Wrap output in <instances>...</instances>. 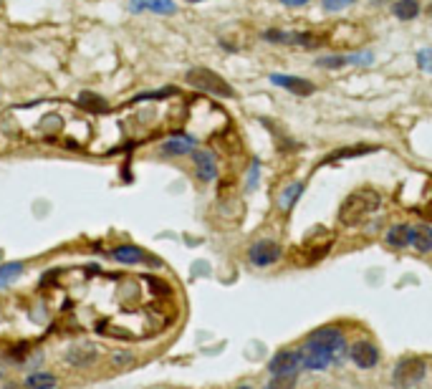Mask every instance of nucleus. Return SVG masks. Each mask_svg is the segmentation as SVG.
<instances>
[{"mask_svg": "<svg viewBox=\"0 0 432 389\" xmlns=\"http://www.w3.org/2000/svg\"><path fill=\"white\" fill-rule=\"evenodd\" d=\"M349 354H351V361H354L359 369H372V367H376V361H379V349H376L372 341H356Z\"/></svg>", "mask_w": 432, "mask_h": 389, "instance_id": "obj_7", "label": "nucleus"}, {"mask_svg": "<svg viewBox=\"0 0 432 389\" xmlns=\"http://www.w3.org/2000/svg\"><path fill=\"white\" fill-rule=\"evenodd\" d=\"M344 349V336L339 329H319L314 336H308L306 344L299 349L301 367L304 369H324L331 364Z\"/></svg>", "mask_w": 432, "mask_h": 389, "instance_id": "obj_1", "label": "nucleus"}, {"mask_svg": "<svg viewBox=\"0 0 432 389\" xmlns=\"http://www.w3.org/2000/svg\"><path fill=\"white\" fill-rule=\"evenodd\" d=\"M417 66L425 74H432V49H422L417 53Z\"/></svg>", "mask_w": 432, "mask_h": 389, "instance_id": "obj_22", "label": "nucleus"}, {"mask_svg": "<svg viewBox=\"0 0 432 389\" xmlns=\"http://www.w3.org/2000/svg\"><path fill=\"white\" fill-rule=\"evenodd\" d=\"M56 387H58V376L51 374V372H33L26 379V389H56Z\"/></svg>", "mask_w": 432, "mask_h": 389, "instance_id": "obj_13", "label": "nucleus"}, {"mask_svg": "<svg viewBox=\"0 0 432 389\" xmlns=\"http://www.w3.org/2000/svg\"><path fill=\"white\" fill-rule=\"evenodd\" d=\"M192 160H195L197 177H200L202 182L215 180L217 165H215V160H213V154H210V152H195V154H192Z\"/></svg>", "mask_w": 432, "mask_h": 389, "instance_id": "obj_10", "label": "nucleus"}, {"mask_svg": "<svg viewBox=\"0 0 432 389\" xmlns=\"http://www.w3.org/2000/svg\"><path fill=\"white\" fill-rule=\"evenodd\" d=\"M354 3V0H321V8L326 10V13H336V10H344Z\"/></svg>", "mask_w": 432, "mask_h": 389, "instance_id": "obj_21", "label": "nucleus"}, {"mask_svg": "<svg viewBox=\"0 0 432 389\" xmlns=\"http://www.w3.org/2000/svg\"><path fill=\"white\" fill-rule=\"evenodd\" d=\"M293 379L296 376H273V382L265 389H293Z\"/></svg>", "mask_w": 432, "mask_h": 389, "instance_id": "obj_23", "label": "nucleus"}, {"mask_svg": "<svg viewBox=\"0 0 432 389\" xmlns=\"http://www.w3.org/2000/svg\"><path fill=\"white\" fill-rule=\"evenodd\" d=\"M263 38L265 41H273V43H293L296 41V35L286 33V31H265Z\"/></svg>", "mask_w": 432, "mask_h": 389, "instance_id": "obj_20", "label": "nucleus"}, {"mask_svg": "<svg viewBox=\"0 0 432 389\" xmlns=\"http://www.w3.org/2000/svg\"><path fill=\"white\" fill-rule=\"evenodd\" d=\"M425 361L417 359V356H407L397 364L394 369V384L397 387H412V384H417L422 376H425Z\"/></svg>", "mask_w": 432, "mask_h": 389, "instance_id": "obj_4", "label": "nucleus"}, {"mask_svg": "<svg viewBox=\"0 0 432 389\" xmlns=\"http://www.w3.org/2000/svg\"><path fill=\"white\" fill-rule=\"evenodd\" d=\"M376 208H379V194L372 190H359L344 200L342 210H339V220L344 225H356V222L367 220Z\"/></svg>", "mask_w": 432, "mask_h": 389, "instance_id": "obj_2", "label": "nucleus"}, {"mask_svg": "<svg viewBox=\"0 0 432 389\" xmlns=\"http://www.w3.org/2000/svg\"><path fill=\"white\" fill-rule=\"evenodd\" d=\"M190 147H192V139H169V142H165L162 152L169 154V157H180V154L190 152Z\"/></svg>", "mask_w": 432, "mask_h": 389, "instance_id": "obj_18", "label": "nucleus"}, {"mask_svg": "<svg viewBox=\"0 0 432 389\" xmlns=\"http://www.w3.org/2000/svg\"><path fill=\"white\" fill-rule=\"evenodd\" d=\"M23 276V263H6L0 265V288H6L15 281V278Z\"/></svg>", "mask_w": 432, "mask_h": 389, "instance_id": "obj_17", "label": "nucleus"}, {"mask_svg": "<svg viewBox=\"0 0 432 389\" xmlns=\"http://www.w3.org/2000/svg\"><path fill=\"white\" fill-rule=\"evenodd\" d=\"M344 63H347V58H342V56H324V58H319V66H329V69H339Z\"/></svg>", "mask_w": 432, "mask_h": 389, "instance_id": "obj_24", "label": "nucleus"}, {"mask_svg": "<svg viewBox=\"0 0 432 389\" xmlns=\"http://www.w3.org/2000/svg\"><path fill=\"white\" fill-rule=\"evenodd\" d=\"M304 192V185L301 182H291L286 190H283V194H281V208L288 210L293 205V202L299 200V194Z\"/></svg>", "mask_w": 432, "mask_h": 389, "instance_id": "obj_19", "label": "nucleus"}, {"mask_svg": "<svg viewBox=\"0 0 432 389\" xmlns=\"http://www.w3.org/2000/svg\"><path fill=\"white\" fill-rule=\"evenodd\" d=\"M392 13H394V18H399V21H412V18H417L419 15V3L417 0H397V3L392 6Z\"/></svg>", "mask_w": 432, "mask_h": 389, "instance_id": "obj_14", "label": "nucleus"}, {"mask_svg": "<svg viewBox=\"0 0 432 389\" xmlns=\"http://www.w3.org/2000/svg\"><path fill=\"white\" fill-rule=\"evenodd\" d=\"M372 61H374V56L369 51H362V53H354L347 58V63H372Z\"/></svg>", "mask_w": 432, "mask_h": 389, "instance_id": "obj_25", "label": "nucleus"}, {"mask_svg": "<svg viewBox=\"0 0 432 389\" xmlns=\"http://www.w3.org/2000/svg\"><path fill=\"white\" fill-rule=\"evenodd\" d=\"M286 8H301V6H306L308 0H281Z\"/></svg>", "mask_w": 432, "mask_h": 389, "instance_id": "obj_26", "label": "nucleus"}, {"mask_svg": "<svg viewBox=\"0 0 432 389\" xmlns=\"http://www.w3.org/2000/svg\"><path fill=\"white\" fill-rule=\"evenodd\" d=\"M271 83L281 86V89L291 91L296 97H311L316 91V86L306 78H299V76H283V74H271Z\"/></svg>", "mask_w": 432, "mask_h": 389, "instance_id": "obj_8", "label": "nucleus"}, {"mask_svg": "<svg viewBox=\"0 0 432 389\" xmlns=\"http://www.w3.org/2000/svg\"><path fill=\"white\" fill-rule=\"evenodd\" d=\"M281 256H283V250H281L279 243H273V240H258V243L248 250L251 263L253 265H260V268H265V265H273Z\"/></svg>", "mask_w": 432, "mask_h": 389, "instance_id": "obj_5", "label": "nucleus"}, {"mask_svg": "<svg viewBox=\"0 0 432 389\" xmlns=\"http://www.w3.org/2000/svg\"><path fill=\"white\" fill-rule=\"evenodd\" d=\"M69 364L71 367H78V369H89L97 364L99 359V349L94 347V344H81V347H74L69 351Z\"/></svg>", "mask_w": 432, "mask_h": 389, "instance_id": "obj_9", "label": "nucleus"}, {"mask_svg": "<svg viewBox=\"0 0 432 389\" xmlns=\"http://www.w3.org/2000/svg\"><path fill=\"white\" fill-rule=\"evenodd\" d=\"M387 243L394 245V248H404V245H412V228L410 225H394L387 233Z\"/></svg>", "mask_w": 432, "mask_h": 389, "instance_id": "obj_15", "label": "nucleus"}, {"mask_svg": "<svg viewBox=\"0 0 432 389\" xmlns=\"http://www.w3.org/2000/svg\"><path fill=\"white\" fill-rule=\"evenodd\" d=\"M238 389H251V387H238Z\"/></svg>", "mask_w": 432, "mask_h": 389, "instance_id": "obj_27", "label": "nucleus"}, {"mask_svg": "<svg viewBox=\"0 0 432 389\" xmlns=\"http://www.w3.org/2000/svg\"><path fill=\"white\" fill-rule=\"evenodd\" d=\"M301 367V356H299V349L296 351H281L271 359L268 364V372L273 376H296Z\"/></svg>", "mask_w": 432, "mask_h": 389, "instance_id": "obj_6", "label": "nucleus"}, {"mask_svg": "<svg viewBox=\"0 0 432 389\" xmlns=\"http://www.w3.org/2000/svg\"><path fill=\"white\" fill-rule=\"evenodd\" d=\"M412 245H415L419 253L432 250V228L430 225H417V228H412Z\"/></svg>", "mask_w": 432, "mask_h": 389, "instance_id": "obj_16", "label": "nucleus"}, {"mask_svg": "<svg viewBox=\"0 0 432 389\" xmlns=\"http://www.w3.org/2000/svg\"><path fill=\"white\" fill-rule=\"evenodd\" d=\"M112 258L124 265H134V263H142L147 256H144V250L137 248V245H119V248L112 250Z\"/></svg>", "mask_w": 432, "mask_h": 389, "instance_id": "obj_12", "label": "nucleus"}, {"mask_svg": "<svg viewBox=\"0 0 432 389\" xmlns=\"http://www.w3.org/2000/svg\"><path fill=\"white\" fill-rule=\"evenodd\" d=\"M192 3H200V0H192Z\"/></svg>", "mask_w": 432, "mask_h": 389, "instance_id": "obj_28", "label": "nucleus"}, {"mask_svg": "<svg viewBox=\"0 0 432 389\" xmlns=\"http://www.w3.org/2000/svg\"><path fill=\"white\" fill-rule=\"evenodd\" d=\"M188 83L195 91H200V94H210V97H223V99L235 97V89H233L231 83L225 81L220 74H215V71H210V69L188 71Z\"/></svg>", "mask_w": 432, "mask_h": 389, "instance_id": "obj_3", "label": "nucleus"}, {"mask_svg": "<svg viewBox=\"0 0 432 389\" xmlns=\"http://www.w3.org/2000/svg\"><path fill=\"white\" fill-rule=\"evenodd\" d=\"M132 10L134 13H140V10H152V13L172 15L174 3L172 0H132Z\"/></svg>", "mask_w": 432, "mask_h": 389, "instance_id": "obj_11", "label": "nucleus"}]
</instances>
